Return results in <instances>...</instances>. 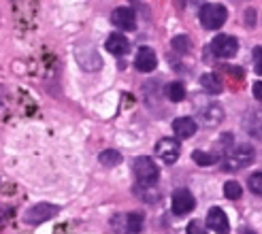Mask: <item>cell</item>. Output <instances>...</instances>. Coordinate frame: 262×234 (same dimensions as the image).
Here are the masks:
<instances>
[{"label":"cell","mask_w":262,"mask_h":234,"mask_svg":"<svg viewBox=\"0 0 262 234\" xmlns=\"http://www.w3.org/2000/svg\"><path fill=\"white\" fill-rule=\"evenodd\" d=\"M256 158V151L252 145H234L226 155H224V162H222V168L224 171H243L247 168Z\"/></svg>","instance_id":"obj_1"},{"label":"cell","mask_w":262,"mask_h":234,"mask_svg":"<svg viewBox=\"0 0 262 234\" xmlns=\"http://www.w3.org/2000/svg\"><path fill=\"white\" fill-rule=\"evenodd\" d=\"M133 173L137 177V185L141 188H154L156 181H158V166H156V162L151 158H147V155H141V158H137L133 162Z\"/></svg>","instance_id":"obj_2"},{"label":"cell","mask_w":262,"mask_h":234,"mask_svg":"<svg viewBox=\"0 0 262 234\" xmlns=\"http://www.w3.org/2000/svg\"><path fill=\"white\" fill-rule=\"evenodd\" d=\"M115 234H139L143 230V213H117L111 219Z\"/></svg>","instance_id":"obj_3"},{"label":"cell","mask_w":262,"mask_h":234,"mask_svg":"<svg viewBox=\"0 0 262 234\" xmlns=\"http://www.w3.org/2000/svg\"><path fill=\"white\" fill-rule=\"evenodd\" d=\"M226 17H228L226 7L224 5H213V3L203 5L201 13H199V19H201V24L205 26L207 30H217L220 26H224Z\"/></svg>","instance_id":"obj_4"},{"label":"cell","mask_w":262,"mask_h":234,"mask_svg":"<svg viewBox=\"0 0 262 234\" xmlns=\"http://www.w3.org/2000/svg\"><path fill=\"white\" fill-rule=\"evenodd\" d=\"M58 213H60V206L49 204V202H38V204H32L30 209L24 213V222L30 226H38V224L47 222V219L56 217Z\"/></svg>","instance_id":"obj_5"},{"label":"cell","mask_w":262,"mask_h":234,"mask_svg":"<svg viewBox=\"0 0 262 234\" xmlns=\"http://www.w3.org/2000/svg\"><path fill=\"white\" fill-rule=\"evenodd\" d=\"M75 58H77V64H79L83 71H98L102 66L98 51L88 43H81V45L75 47Z\"/></svg>","instance_id":"obj_6"},{"label":"cell","mask_w":262,"mask_h":234,"mask_svg":"<svg viewBox=\"0 0 262 234\" xmlns=\"http://www.w3.org/2000/svg\"><path fill=\"white\" fill-rule=\"evenodd\" d=\"M211 49L217 58H232L239 51V41L230 34H217L211 41Z\"/></svg>","instance_id":"obj_7"},{"label":"cell","mask_w":262,"mask_h":234,"mask_svg":"<svg viewBox=\"0 0 262 234\" xmlns=\"http://www.w3.org/2000/svg\"><path fill=\"white\" fill-rule=\"evenodd\" d=\"M171 206H173V213L175 215H186L190 213L194 206H196V200L192 196V192L190 190H175L173 192V196H171Z\"/></svg>","instance_id":"obj_8"},{"label":"cell","mask_w":262,"mask_h":234,"mask_svg":"<svg viewBox=\"0 0 262 234\" xmlns=\"http://www.w3.org/2000/svg\"><path fill=\"white\" fill-rule=\"evenodd\" d=\"M179 151H181V147L175 138H162V141H158V145H156V155L166 164H175L179 158Z\"/></svg>","instance_id":"obj_9"},{"label":"cell","mask_w":262,"mask_h":234,"mask_svg":"<svg viewBox=\"0 0 262 234\" xmlns=\"http://www.w3.org/2000/svg\"><path fill=\"white\" fill-rule=\"evenodd\" d=\"M207 228L213 230L215 234H228L230 232V222L220 206H213V209L207 213Z\"/></svg>","instance_id":"obj_10"},{"label":"cell","mask_w":262,"mask_h":234,"mask_svg":"<svg viewBox=\"0 0 262 234\" xmlns=\"http://www.w3.org/2000/svg\"><path fill=\"white\" fill-rule=\"evenodd\" d=\"M111 21H113V26H117L120 30H135L137 15H135L133 9H128V7H117V9L111 13Z\"/></svg>","instance_id":"obj_11"},{"label":"cell","mask_w":262,"mask_h":234,"mask_svg":"<svg viewBox=\"0 0 262 234\" xmlns=\"http://www.w3.org/2000/svg\"><path fill=\"white\" fill-rule=\"evenodd\" d=\"M199 117H201V122L209 128H213V126H220L222 120H224V109H222L220 105H215V102H211V105H207L205 109L199 111Z\"/></svg>","instance_id":"obj_12"},{"label":"cell","mask_w":262,"mask_h":234,"mask_svg":"<svg viewBox=\"0 0 262 234\" xmlns=\"http://www.w3.org/2000/svg\"><path fill=\"white\" fill-rule=\"evenodd\" d=\"M156 64H158V60H156V54H154V49L149 47H141L137 51V58H135V66L137 71L141 73H151L156 68Z\"/></svg>","instance_id":"obj_13"},{"label":"cell","mask_w":262,"mask_h":234,"mask_svg":"<svg viewBox=\"0 0 262 234\" xmlns=\"http://www.w3.org/2000/svg\"><path fill=\"white\" fill-rule=\"evenodd\" d=\"M104 47H107V51H109V54H113V56H126L128 49H130V43H128V38L124 34L113 32V34H109Z\"/></svg>","instance_id":"obj_14"},{"label":"cell","mask_w":262,"mask_h":234,"mask_svg":"<svg viewBox=\"0 0 262 234\" xmlns=\"http://www.w3.org/2000/svg\"><path fill=\"white\" fill-rule=\"evenodd\" d=\"M173 132L177 134V138H190L196 132V122L192 117H177L173 122Z\"/></svg>","instance_id":"obj_15"},{"label":"cell","mask_w":262,"mask_h":234,"mask_svg":"<svg viewBox=\"0 0 262 234\" xmlns=\"http://www.w3.org/2000/svg\"><path fill=\"white\" fill-rule=\"evenodd\" d=\"M243 128H245L252 136L262 138V115H258V113H254V111L247 113L245 122H243Z\"/></svg>","instance_id":"obj_16"},{"label":"cell","mask_w":262,"mask_h":234,"mask_svg":"<svg viewBox=\"0 0 262 234\" xmlns=\"http://www.w3.org/2000/svg\"><path fill=\"white\" fill-rule=\"evenodd\" d=\"M201 87L207 89L209 94H220L222 92V79L215 73H205L201 77Z\"/></svg>","instance_id":"obj_17"},{"label":"cell","mask_w":262,"mask_h":234,"mask_svg":"<svg viewBox=\"0 0 262 234\" xmlns=\"http://www.w3.org/2000/svg\"><path fill=\"white\" fill-rule=\"evenodd\" d=\"M164 94H166L168 100L181 102L183 98H186V87H183V83H179V81H173V83H168V85H166Z\"/></svg>","instance_id":"obj_18"},{"label":"cell","mask_w":262,"mask_h":234,"mask_svg":"<svg viewBox=\"0 0 262 234\" xmlns=\"http://www.w3.org/2000/svg\"><path fill=\"white\" fill-rule=\"evenodd\" d=\"M98 162L102 166H117V164L122 162V153L115 151V149H107V151H102L98 155Z\"/></svg>","instance_id":"obj_19"},{"label":"cell","mask_w":262,"mask_h":234,"mask_svg":"<svg viewBox=\"0 0 262 234\" xmlns=\"http://www.w3.org/2000/svg\"><path fill=\"white\" fill-rule=\"evenodd\" d=\"M224 196L230 200H239L243 196V188L237 183V181H226L224 183Z\"/></svg>","instance_id":"obj_20"},{"label":"cell","mask_w":262,"mask_h":234,"mask_svg":"<svg viewBox=\"0 0 262 234\" xmlns=\"http://www.w3.org/2000/svg\"><path fill=\"white\" fill-rule=\"evenodd\" d=\"M171 47L177 51V54H186V51H190V47H192V45H190V38L181 34V36H175V38H173Z\"/></svg>","instance_id":"obj_21"},{"label":"cell","mask_w":262,"mask_h":234,"mask_svg":"<svg viewBox=\"0 0 262 234\" xmlns=\"http://www.w3.org/2000/svg\"><path fill=\"white\" fill-rule=\"evenodd\" d=\"M192 158H194V162L199 164V166H211V164L215 162L213 155H211V153H205V151H194Z\"/></svg>","instance_id":"obj_22"},{"label":"cell","mask_w":262,"mask_h":234,"mask_svg":"<svg viewBox=\"0 0 262 234\" xmlns=\"http://www.w3.org/2000/svg\"><path fill=\"white\" fill-rule=\"evenodd\" d=\"M247 185L256 194V196H262V173H254L250 179H247Z\"/></svg>","instance_id":"obj_23"},{"label":"cell","mask_w":262,"mask_h":234,"mask_svg":"<svg viewBox=\"0 0 262 234\" xmlns=\"http://www.w3.org/2000/svg\"><path fill=\"white\" fill-rule=\"evenodd\" d=\"M215 145H217V151H220V153L226 155V153L234 147V143H232V136H230V134H224V136H222V138L215 143Z\"/></svg>","instance_id":"obj_24"},{"label":"cell","mask_w":262,"mask_h":234,"mask_svg":"<svg viewBox=\"0 0 262 234\" xmlns=\"http://www.w3.org/2000/svg\"><path fill=\"white\" fill-rule=\"evenodd\" d=\"M254 71L262 77V47L254 49Z\"/></svg>","instance_id":"obj_25"},{"label":"cell","mask_w":262,"mask_h":234,"mask_svg":"<svg viewBox=\"0 0 262 234\" xmlns=\"http://www.w3.org/2000/svg\"><path fill=\"white\" fill-rule=\"evenodd\" d=\"M188 234H207V230L203 228L201 222H190L188 224Z\"/></svg>","instance_id":"obj_26"},{"label":"cell","mask_w":262,"mask_h":234,"mask_svg":"<svg viewBox=\"0 0 262 234\" xmlns=\"http://www.w3.org/2000/svg\"><path fill=\"white\" fill-rule=\"evenodd\" d=\"M252 92H254V98L262 102V81H256L254 87H252Z\"/></svg>","instance_id":"obj_27"},{"label":"cell","mask_w":262,"mask_h":234,"mask_svg":"<svg viewBox=\"0 0 262 234\" xmlns=\"http://www.w3.org/2000/svg\"><path fill=\"white\" fill-rule=\"evenodd\" d=\"M239 234H256V232H254V230H250V228H245V230H241Z\"/></svg>","instance_id":"obj_28"}]
</instances>
